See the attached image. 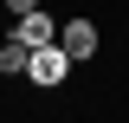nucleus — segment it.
Wrapping results in <instances>:
<instances>
[{
	"mask_svg": "<svg viewBox=\"0 0 129 123\" xmlns=\"http://www.w3.org/2000/svg\"><path fill=\"white\" fill-rule=\"evenodd\" d=\"M64 71H71V58L58 52V39H52V46H39V52H26V78L39 84V91H58Z\"/></svg>",
	"mask_w": 129,
	"mask_h": 123,
	"instance_id": "obj_1",
	"label": "nucleus"
},
{
	"mask_svg": "<svg viewBox=\"0 0 129 123\" xmlns=\"http://www.w3.org/2000/svg\"><path fill=\"white\" fill-rule=\"evenodd\" d=\"M7 39H19L26 52H39V46H52V39H58V19H52L45 7H32V13L13 19V32H7Z\"/></svg>",
	"mask_w": 129,
	"mask_h": 123,
	"instance_id": "obj_2",
	"label": "nucleus"
},
{
	"mask_svg": "<svg viewBox=\"0 0 129 123\" xmlns=\"http://www.w3.org/2000/svg\"><path fill=\"white\" fill-rule=\"evenodd\" d=\"M58 52H64L71 65H84V58L97 52V26H90V19H64V26H58Z\"/></svg>",
	"mask_w": 129,
	"mask_h": 123,
	"instance_id": "obj_3",
	"label": "nucleus"
},
{
	"mask_svg": "<svg viewBox=\"0 0 129 123\" xmlns=\"http://www.w3.org/2000/svg\"><path fill=\"white\" fill-rule=\"evenodd\" d=\"M19 71H26V46L7 39V46H0V78H19Z\"/></svg>",
	"mask_w": 129,
	"mask_h": 123,
	"instance_id": "obj_4",
	"label": "nucleus"
},
{
	"mask_svg": "<svg viewBox=\"0 0 129 123\" xmlns=\"http://www.w3.org/2000/svg\"><path fill=\"white\" fill-rule=\"evenodd\" d=\"M7 7H13V13H32V7H39V0H7Z\"/></svg>",
	"mask_w": 129,
	"mask_h": 123,
	"instance_id": "obj_5",
	"label": "nucleus"
}]
</instances>
